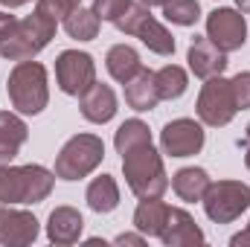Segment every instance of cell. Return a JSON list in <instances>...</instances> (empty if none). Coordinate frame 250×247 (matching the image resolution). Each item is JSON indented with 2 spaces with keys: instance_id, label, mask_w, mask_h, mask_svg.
<instances>
[{
  "instance_id": "obj_1",
  "label": "cell",
  "mask_w": 250,
  "mask_h": 247,
  "mask_svg": "<svg viewBox=\"0 0 250 247\" xmlns=\"http://www.w3.org/2000/svg\"><path fill=\"white\" fill-rule=\"evenodd\" d=\"M56 186V172L29 163V166H0V209L12 204H41Z\"/></svg>"
},
{
  "instance_id": "obj_2",
  "label": "cell",
  "mask_w": 250,
  "mask_h": 247,
  "mask_svg": "<svg viewBox=\"0 0 250 247\" xmlns=\"http://www.w3.org/2000/svg\"><path fill=\"white\" fill-rule=\"evenodd\" d=\"M6 93L9 102L18 114L23 117H38L47 102H50V79H47V67L41 62H18L15 70L6 79Z\"/></svg>"
},
{
  "instance_id": "obj_3",
  "label": "cell",
  "mask_w": 250,
  "mask_h": 247,
  "mask_svg": "<svg viewBox=\"0 0 250 247\" xmlns=\"http://www.w3.org/2000/svg\"><path fill=\"white\" fill-rule=\"evenodd\" d=\"M56 26L59 21L50 18L47 12L35 9L29 18L18 21L12 26V32L0 41V56L9 59V62H26V59H35L56 35Z\"/></svg>"
},
{
  "instance_id": "obj_4",
  "label": "cell",
  "mask_w": 250,
  "mask_h": 247,
  "mask_svg": "<svg viewBox=\"0 0 250 247\" xmlns=\"http://www.w3.org/2000/svg\"><path fill=\"white\" fill-rule=\"evenodd\" d=\"M123 172L128 189L137 198H163V192L169 189V175L163 169V157L151 143L123 154Z\"/></svg>"
},
{
  "instance_id": "obj_5",
  "label": "cell",
  "mask_w": 250,
  "mask_h": 247,
  "mask_svg": "<svg viewBox=\"0 0 250 247\" xmlns=\"http://www.w3.org/2000/svg\"><path fill=\"white\" fill-rule=\"evenodd\" d=\"M105 160V143L96 134H76L62 145L56 157V178L82 181Z\"/></svg>"
},
{
  "instance_id": "obj_6",
  "label": "cell",
  "mask_w": 250,
  "mask_h": 247,
  "mask_svg": "<svg viewBox=\"0 0 250 247\" xmlns=\"http://www.w3.org/2000/svg\"><path fill=\"white\" fill-rule=\"evenodd\" d=\"M120 32L125 35H134V38H140L151 53H157V56H172L175 53V35L148 12V6H143V3H131L128 6V12H125L123 18L114 23Z\"/></svg>"
},
{
  "instance_id": "obj_7",
  "label": "cell",
  "mask_w": 250,
  "mask_h": 247,
  "mask_svg": "<svg viewBox=\"0 0 250 247\" xmlns=\"http://www.w3.org/2000/svg\"><path fill=\"white\" fill-rule=\"evenodd\" d=\"M204 212L215 224H230L250 209V186L242 181H212L201 198Z\"/></svg>"
},
{
  "instance_id": "obj_8",
  "label": "cell",
  "mask_w": 250,
  "mask_h": 247,
  "mask_svg": "<svg viewBox=\"0 0 250 247\" xmlns=\"http://www.w3.org/2000/svg\"><path fill=\"white\" fill-rule=\"evenodd\" d=\"M198 120L209 128H224V125L233 123V117L239 114L236 108V99H233V87H230V79L224 76H212L207 79V84L201 87L198 93Z\"/></svg>"
},
{
  "instance_id": "obj_9",
  "label": "cell",
  "mask_w": 250,
  "mask_h": 247,
  "mask_svg": "<svg viewBox=\"0 0 250 247\" xmlns=\"http://www.w3.org/2000/svg\"><path fill=\"white\" fill-rule=\"evenodd\" d=\"M96 82V64L90 53L82 50H64L56 59V84L67 96H82Z\"/></svg>"
},
{
  "instance_id": "obj_10",
  "label": "cell",
  "mask_w": 250,
  "mask_h": 247,
  "mask_svg": "<svg viewBox=\"0 0 250 247\" xmlns=\"http://www.w3.org/2000/svg\"><path fill=\"white\" fill-rule=\"evenodd\" d=\"M207 38L224 50V53H236L245 47L248 41V23L245 15L239 9H212L207 15Z\"/></svg>"
},
{
  "instance_id": "obj_11",
  "label": "cell",
  "mask_w": 250,
  "mask_h": 247,
  "mask_svg": "<svg viewBox=\"0 0 250 247\" xmlns=\"http://www.w3.org/2000/svg\"><path fill=\"white\" fill-rule=\"evenodd\" d=\"M204 140H207L204 123H195V120H187V117L166 123V128L160 131V148L169 157H192V154H198L204 148Z\"/></svg>"
},
{
  "instance_id": "obj_12",
  "label": "cell",
  "mask_w": 250,
  "mask_h": 247,
  "mask_svg": "<svg viewBox=\"0 0 250 247\" xmlns=\"http://www.w3.org/2000/svg\"><path fill=\"white\" fill-rule=\"evenodd\" d=\"M41 227L38 218L26 209H12L3 206L0 209V245L6 247H26L38 239Z\"/></svg>"
},
{
  "instance_id": "obj_13",
  "label": "cell",
  "mask_w": 250,
  "mask_h": 247,
  "mask_svg": "<svg viewBox=\"0 0 250 247\" xmlns=\"http://www.w3.org/2000/svg\"><path fill=\"white\" fill-rule=\"evenodd\" d=\"M187 62H189V70L198 76V79H212V76H221L227 70V53L218 50L207 35H195L192 44L187 50Z\"/></svg>"
},
{
  "instance_id": "obj_14",
  "label": "cell",
  "mask_w": 250,
  "mask_h": 247,
  "mask_svg": "<svg viewBox=\"0 0 250 247\" xmlns=\"http://www.w3.org/2000/svg\"><path fill=\"white\" fill-rule=\"evenodd\" d=\"M79 108H82V117L93 125L111 123V120L117 117V111H120V108H117V93H114L108 84H102V82H93V84L79 96Z\"/></svg>"
},
{
  "instance_id": "obj_15",
  "label": "cell",
  "mask_w": 250,
  "mask_h": 247,
  "mask_svg": "<svg viewBox=\"0 0 250 247\" xmlns=\"http://www.w3.org/2000/svg\"><path fill=\"white\" fill-rule=\"evenodd\" d=\"M160 242L166 247H192V245H204V233L187 209L169 206V218H166V227L160 233Z\"/></svg>"
},
{
  "instance_id": "obj_16",
  "label": "cell",
  "mask_w": 250,
  "mask_h": 247,
  "mask_svg": "<svg viewBox=\"0 0 250 247\" xmlns=\"http://www.w3.org/2000/svg\"><path fill=\"white\" fill-rule=\"evenodd\" d=\"M84 218L73 206H56L47 218V239L53 245H76L82 239Z\"/></svg>"
},
{
  "instance_id": "obj_17",
  "label": "cell",
  "mask_w": 250,
  "mask_h": 247,
  "mask_svg": "<svg viewBox=\"0 0 250 247\" xmlns=\"http://www.w3.org/2000/svg\"><path fill=\"white\" fill-rule=\"evenodd\" d=\"M160 102V93H157V82H154V73L151 70H140L131 82H125V105L137 114H146V111H154Z\"/></svg>"
},
{
  "instance_id": "obj_18",
  "label": "cell",
  "mask_w": 250,
  "mask_h": 247,
  "mask_svg": "<svg viewBox=\"0 0 250 247\" xmlns=\"http://www.w3.org/2000/svg\"><path fill=\"white\" fill-rule=\"evenodd\" d=\"M26 140H29L26 123L12 111H0V166H9Z\"/></svg>"
},
{
  "instance_id": "obj_19",
  "label": "cell",
  "mask_w": 250,
  "mask_h": 247,
  "mask_svg": "<svg viewBox=\"0 0 250 247\" xmlns=\"http://www.w3.org/2000/svg\"><path fill=\"white\" fill-rule=\"evenodd\" d=\"M166 218H169V204H163L160 198H140V204L134 209V227L143 236H157L160 239V233L166 227Z\"/></svg>"
},
{
  "instance_id": "obj_20",
  "label": "cell",
  "mask_w": 250,
  "mask_h": 247,
  "mask_svg": "<svg viewBox=\"0 0 250 247\" xmlns=\"http://www.w3.org/2000/svg\"><path fill=\"white\" fill-rule=\"evenodd\" d=\"M209 184H212V181H209L207 169H198V166L178 169V172L172 175V189H175V195H178L181 201H187V204L201 201L204 192L209 189Z\"/></svg>"
},
{
  "instance_id": "obj_21",
  "label": "cell",
  "mask_w": 250,
  "mask_h": 247,
  "mask_svg": "<svg viewBox=\"0 0 250 247\" xmlns=\"http://www.w3.org/2000/svg\"><path fill=\"white\" fill-rule=\"evenodd\" d=\"M84 201H87V206L93 212L108 215V212H114L120 206V186L111 175H99V178L90 181L87 192H84Z\"/></svg>"
},
{
  "instance_id": "obj_22",
  "label": "cell",
  "mask_w": 250,
  "mask_h": 247,
  "mask_svg": "<svg viewBox=\"0 0 250 247\" xmlns=\"http://www.w3.org/2000/svg\"><path fill=\"white\" fill-rule=\"evenodd\" d=\"M105 67H108L111 79H117L120 84H125V82H131V79L143 70V62H140V53H137L134 47H128V44H117V47L108 50V56H105Z\"/></svg>"
},
{
  "instance_id": "obj_23",
  "label": "cell",
  "mask_w": 250,
  "mask_h": 247,
  "mask_svg": "<svg viewBox=\"0 0 250 247\" xmlns=\"http://www.w3.org/2000/svg\"><path fill=\"white\" fill-rule=\"evenodd\" d=\"M99 15L93 12V9H84V6H79V9H73L67 18H64V32L70 35V38H76V41H93L96 35H99Z\"/></svg>"
},
{
  "instance_id": "obj_24",
  "label": "cell",
  "mask_w": 250,
  "mask_h": 247,
  "mask_svg": "<svg viewBox=\"0 0 250 247\" xmlns=\"http://www.w3.org/2000/svg\"><path fill=\"white\" fill-rule=\"evenodd\" d=\"M154 82H157V93H160V99H181V96L187 93V87H189L187 70L178 67V64H166V67H160V70L154 73Z\"/></svg>"
},
{
  "instance_id": "obj_25",
  "label": "cell",
  "mask_w": 250,
  "mask_h": 247,
  "mask_svg": "<svg viewBox=\"0 0 250 247\" xmlns=\"http://www.w3.org/2000/svg\"><path fill=\"white\" fill-rule=\"evenodd\" d=\"M146 143H151V131L143 120H125L114 134V145H117L120 154H128V151H134Z\"/></svg>"
},
{
  "instance_id": "obj_26",
  "label": "cell",
  "mask_w": 250,
  "mask_h": 247,
  "mask_svg": "<svg viewBox=\"0 0 250 247\" xmlns=\"http://www.w3.org/2000/svg\"><path fill=\"white\" fill-rule=\"evenodd\" d=\"M163 18L169 23H178V26H195L201 18V3L198 0H166Z\"/></svg>"
},
{
  "instance_id": "obj_27",
  "label": "cell",
  "mask_w": 250,
  "mask_h": 247,
  "mask_svg": "<svg viewBox=\"0 0 250 247\" xmlns=\"http://www.w3.org/2000/svg\"><path fill=\"white\" fill-rule=\"evenodd\" d=\"M128 6H131V0H93V12L99 15V21H111V23H117L123 18Z\"/></svg>"
},
{
  "instance_id": "obj_28",
  "label": "cell",
  "mask_w": 250,
  "mask_h": 247,
  "mask_svg": "<svg viewBox=\"0 0 250 247\" xmlns=\"http://www.w3.org/2000/svg\"><path fill=\"white\" fill-rule=\"evenodd\" d=\"M230 87H233L236 108H239V111H248V108H250V70L236 73V76L230 79Z\"/></svg>"
},
{
  "instance_id": "obj_29",
  "label": "cell",
  "mask_w": 250,
  "mask_h": 247,
  "mask_svg": "<svg viewBox=\"0 0 250 247\" xmlns=\"http://www.w3.org/2000/svg\"><path fill=\"white\" fill-rule=\"evenodd\" d=\"M38 6L35 9H41V12H47L50 18H56V21H64L73 9H79L82 6V0H35Z\"/></svg>"
},
{
  "instance_id": "obj_30",
  "label": "cell",
  "mask_w": 250,
  "mask_h": 247,
  "mask_svg": "<svg viewBox=\"0 0 250 247\" xmlns=\"http://www.w3.org/2000/svg\"><path fill=\"white\" fill-rule=\"evenodd\" d=\"M15 23H18V18L0 9V41H3V38H6V35L12 32V26H15Z\"/></svg>"
},
{
  "instance_id": "obj_31",
  "label": "cell",
  "mask_w": 250,
  "mask_h": 247,
  "mask_svg": "<svg viewBox=\"0 0 250 247\" xmlns=\"http://www.w3.org/2000/svg\"><path fill=\"white\" fill-rule=\"evenodd\" d=\"M117 245H134V247H143L146 245V236L137 230V233H123V236H117Z\"/></svg>"
},
{
  "instance_id": "obj_32",
  "label": "cell",
  "mask_w": 250,
  "mask_h": 247,
  "mask_svg": "<svg viewBox=\"0 0 250 247\" xmlns=\"http://www.w3.org/2000/svg\"><path fill=\"white\" fill-rule=\"evenodd\" d=\"M230 245L233 247H248L250 245V227L248 230H242V233H236V236L230 239Z\"/></svg>"
},
{
  "instance_id": "obj_33",
  "label": "cell",
  "mask_w": 250,
  "mask_h": 247,
  "mask_svg": "<svg viewBox=\"0 0 250 247\" xmlns=\"http://www.w3.org/2000/svg\"><path fill=\"white\" fill-rule=\"evenodd\" d=\"M26 0H0V6H6V9H18V6H23Z\"/></svg>"
},
{
  "instance_id": "obj_34",
  "label": "cell",
  "mask_w": 250,
  "mask_h": 247,
  "mask_svg": "<svg viewBox=\"0 0 250 247\" xmlns=\"http://www.w3.org/2000/svg\"><path fill=\"white\" fill-rule=\"evenodd\" d=\"M236 9H239L242 15H248L250 12V0H236Z\"/></svg>"
},
{
  "instance_id": "obj_35",
  "label": "cell",
  "mask_w": 250,
  "mask_h": 247,
  "mask_svg": "<svg viewBox=\"0 0 250 247\" xmlns=\"http://www.w3.org/2000/svg\"><path fill=\"white\" fill-rule=\"evenodd\" d=\"M140 3H143V6H148V9H151V6H163V3H166V0H140Z\"/></svg>"
},
{
  "instance_id": "obj_36",
  "label": "cell",
  "mask_w": 250,
  "mask_h": 247,
  "mask_svg": "<svg viewBox=\"0 0 250 247\" xmlns=\"http://www.w3.org/2000/svg\"><path fill=\"white\" fill-rule=\"evenodd\" d=\"M245 166L250 169V148H245Z\"/></svg>"
},
{
  "instance_id": "obj_37",
  "label": "cell",
  "mask_w": 250,
  "mask_h": 247,
  "mask_svg": "<svg viewBox=\"0 0 250 247\" xmlns=\"http://www.w3.org/2000/svg\"><path fill=\"white\" fill-rule=\"evenodd\" d=\"M245 148H250V125H248V134H245Z\"/></svg>"
},
{
  "instance_id": "obj_38",
  "label": "cell",
  "mask_w": 250,
  "mask_h": 247,
  "mask_svg": "<svg viewBox=\"0 0 250 247\" xmlns=\"http://www.w3.org/2000/svg\"><path fill=\"white\" fill-rule=\"evenodd\" d=\"M26 3H29V0H26Z\"/></svg>"
},
{
  "instance_id": "obj_39",
  "label": "cell",
  "mask_w": 250,
  "mask_h": 247,
  "mask_svg": "<svg viewBox=\"0 0 250 247\" xmlns=\"http://www.w3.org/2000/svg\"><path fill=\"white\" fill-rule=\"evenodd\" d=\"M248 227H250V224H248Z\"/></svg>"
}]
</instances>
